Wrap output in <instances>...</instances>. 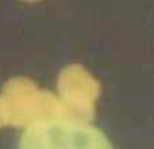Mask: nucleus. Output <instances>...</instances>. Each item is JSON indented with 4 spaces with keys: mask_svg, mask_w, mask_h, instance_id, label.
<instances>
[{
    "mask_svg": "<svg viewBox=\"0 0 154 149\" xmlns=\"http://www.w3.org/2000/svg\"><path fill=\"white\" fill-rule=\"evenodd\" d=\"M18 149H108V145L91 126L52 119L29 126L20 138Z\"/></svg>",
    "mask_w": 154,
    "mask_h": 149,
    "instance_id": "nucleus-1",
    "label": "nucleus"
},
{
    "mask_svg": "<svg viewBox=\"0 0 154 149\" xmlns=\"http://www.w3.org/2000/svg\"><path fill=\"white\" fill-rule=\"evenodd\" d=\"M25 1H28V2H33V1H37V0H25Z\"/></svg>",
    "mask_w": 154,
    "mask_h": 149,
    "instance_id": "nucleus-2",
    "label": "nucleus"
}]
</instances>
